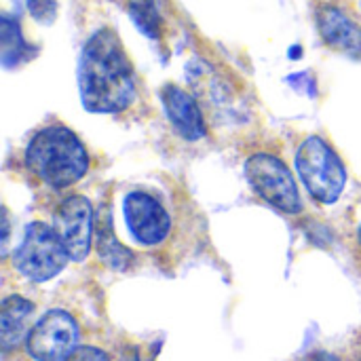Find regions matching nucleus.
<instances>
[{"label":"nucleus","instance_id":"obj_6","mask_svg":"<svg viewBox=\"0 0 361 361\" xmlns=\"http://www.w3.org/2000/svg\"><path fill=\"white\" fill-rule=\"evenodd\" d=\"M25 349L34 361H66L78 349V326L74 317L61 309L44 313L32 326Z\"/></svg>","mask_w":361,"mask_h":361},{"label":"nucleus","instance_id":"obj_11","mask_svg":"<svg viewBox=\"0 0 361 361\" xmlns=\"http://www.w3.org/2000/svg\"><path fill=\"white\" fill-rule=\"evenodd\" d=\"M34 305L23 296H8L0 307V343L2 351L15 349L30 334Z\"/></svg>","mask_w":361,"mask_h":361},{"label":"nucleus","instance_id":"obj_20","mask_svg":"<svg viewBox=\"0 0 361 361\" xmlns=\"http://www.w3.org/2000/svg\"><path fill=\"white\" fill-rule=\"evenodd\" d=\"M357 361H361V355H360V360H357Z\"/></svg>","mask_w":361,"mask_h":361},{"label":"nucleus","instance_id":"obj_5","mask_svg":"<svg viewBox=\"0 0 361 361\" xmlns=\"http://www.w3.org/2000/svg\"><path fill=\"white\" fill-rule=\"evenodd\" d=\"M245 176L254 192L275 209L290 216L302 212V199L296 180L279 157L269 152L252 154L245 163Z\"/></svg>","mask_w":361,"mask_h":361},{"label":"nucleus","instance_id":"obj_14","mask_svg":"<svg viewBox=\"0 0 361 361\" xmlns=\"http://www.w3.org/2000/svg\"><path fill=\"white\" fill-rule=\"evenodd\" d=\"M131 19L133 23L150 38H161V30H163V21L161 15L154 6L152 0H135L131 4Z\"/></svg>","mask_w":361,"mask_h":361},{"label":"nucleus","instance_id":"obj_3","mask_svg":"<svg viewBox=\"0 0 361 361\" xmlns=\"http://www.w3.org/2000/svg\"><path fill=\"white\" fill-rule=\"evenodd\" d=\"M296 167L307 192L324 205L336 203L347 184V171L334 148L319 135L307 137L296 152Z\"/></svg>","mask_w":361,"mask_h":361},{"label":"nucleus","instance_id":"obj_4","mask_svg":"<svg viewBox=\"0 0 361 361\" xmlns=\"http://www.w3.org/2000/svg\"><path fill=\"white\" fill-rule=\"evenodd\" d=\"M70 256L53 226L42 222L27 224L19 247L13 252V267L30 281L44 283L57 277Z\"/></svg>","mask_w":361,"mask_h":361},{"label":"nucleus","instance_id":"obj_2","mask_svg":"<svg viewBox=\"0 0 361 361\" xmlns=\"http://www.w3.org/2000/svg\"><path fill=\"white\" fill-rule=\"evenodd\" d=\"M25 167L51 188H68L85 178L89 154L74 131L61 125L40 129L25 148Z\"/></svg>","mask_w":361,"mask_h":361},{"label":"nucleus","instance_id":"obj_10","mask_svg":"<svg viewBox=\"0 0 361 361\" xmlns=\"http://www.w3.org/2000/svg\"><path fill=\"white\" fill-rule=\"evenodd\" d=\"M322 38L336 51L361 59V27L351 21L341 8L324 6L317 15Z\"/></svg>","mask_w":361,"mask_h":361},{"label":"nucleus","instance_id":"obj_12","mask_svg":"<svg viewBox=\"0 0 361 361\" xmlns=\"http://www.w3.org/2000/svg\"><path fill=\"white\" fill-rule=\"evenodd\" d=\"M34 49L23 40L19 23L8 15L2 17V63L6 68L19 66L32 57Z\"/></svg>","mask_w":361,"mask_h":361},{"label":"nucleus","instance_id":"obj_9","mask_svg":"<svg viewBox=\"0 0 361 361\" xmlns=\"http://www.w3.org/2000/svg\"><path fill=\"white\" fill-rule=\"evenodd\" d=\"M163 106H165V114H167L169 123L184 140L197 142L205 135L203 112H201L197 99L188 91H184L176 85H167L163 89Z\"/></svg>","mask_w":361,"mask_h":361},{"label":"nucleus","instance_id":"obj_18","mask_svg":"<svg viewBox=\"0 0 361 361\" xmlns=\"http://www.w3.org/2000/svg\"><path fill=\"white\" fill-rule=\"evenodd\" d=\"M121 361H140V355H137V349H133V347L125 349V353H123V357H121Z\"/></svg>","mask_w":361,"mask_h":361},{"label":"nucleus","instance_id":"obj_15","mask_svg":"<svg viewBox=\"0 0 361 361\" xmlns=\"http://www.w3.org/2000/svg\"><path fill=\"white\" fill-rule=\"evenodd\" d=\"M25 2L32 17H36L38 21L49 23L55 19V0H25Z\"/></svg>","mask_w":361,"mask_h":361},{"label":"nucleus","instance_id":"obj_16","mask_svg":"<svg viewBox=\"0 0 361 361\" xmlns=\"http://www.w3.org/2000/svg\"><path fill=\"white\" fill-rule=\"evenodd\" d=\"M66 361H110L108 355L97 347H78Z\"/></svg>","mask_w":361,"mask_h":361},{"label":"nucleus","instance_id":"obj_1","mask_svg":"<svg viewBox=\"0 0 361 361\" xmlns=\"http://www.w3.org/2000/svg\"><path fill=\"white\" fill-rule=\"evenodd\" d=\"M80 99L89 112L112 114L131 106L135 99V72L110 30H97L85 44L78 66Z\"/></svg>","mask_w":361,"mask_h":361},{"label":"nucleus","instance_id":"obj_13","mask_svg":"<svg viewBox=\"0 0 361 361\" xmlns=\"http://www.w3.org/2000/svg\"><path fill=\"white\" fill-rule=\"evenodd\" d=\"M97 239H99L97 241L99 256L106 260V264H110L116 271H125L131 264V252L116 241L110 216H104L102 222L97 224Z\"/></svg>","mask_w":361,"mask_h":361},{"label":"nucleus","instance_id":"obj_17","mask_svg":"<svg viewBox=\"0 0 361 361\" xmlns=\"http://www.w3.org/2000/svg\"><path fill=\"white\" fill-rule=\"evenodd\" d=\"M307 361H341L336 355H332V353H326V351H319V353H313L311 357Z\"/></svg>","mask_w":361,"mask_h":361},{"label":"nucleus","instance_id":"obj_7","mask_svg":"<svg viewBox=\"0 0 361 361\" xmlns=\"http://www.w3.org/2000/svg\"><path fill=\"white\" fill-rule=\"evenodd\" d=\"M53 228L61 239L70 260L82 262L91 252L93 237V209L89 199L80 195L68 197L55 212Z\"/></svg>","mask_w":361,"mask_h":361},{"label":"nucleus","instance_id":"obj_19","mask_svg":"<svg viewBox=\"0 0 361 361\" xmlns=\"http://www.w3.org/2000/svg\"><path fill=\"white\" fill-rule=\"evenodd\" d=\"M360 245H361V228H360Z\"/></svg>","mask_w":361,"mask_h":361},{"label":"nucleus","instance_id":"obj_8","mask_svg":"<svg viewBox=\"0 0 361 361\" xmlns=\"http://www.w3.org/2000/svg\"><path fill=\"white\" fill-rule=\"evenodd\" d=\"M123 214L131 237L140 245L152 247L167 239L171 228V218L152 195L144 190L129 192L123 203Z\"/></svg>","mask_w":361,"mask_h":361}]
</instances>
